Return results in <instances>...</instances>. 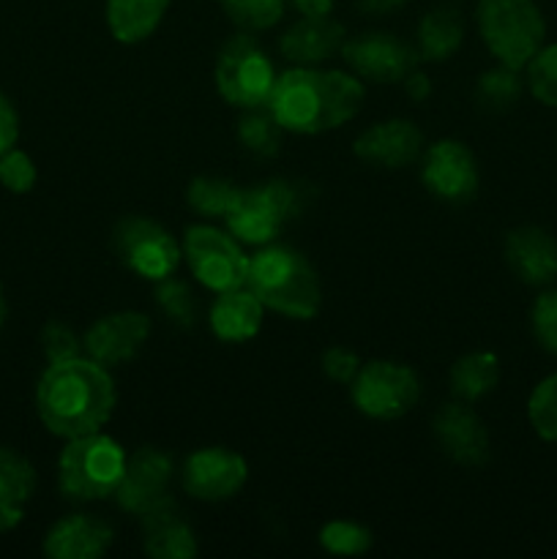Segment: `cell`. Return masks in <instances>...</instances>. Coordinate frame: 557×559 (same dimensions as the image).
Listing matches in <instances>:
<instances>
[{"instance_id":"cell-21","label":"cell","mask_w":557,"mask_h":559,"mask_svg":"<svg viewBox=\"0 0 557 559\" xmlns=\"http://www.w3.org/2000/svg\"><path fill=\"white\" fill-rule=\"evenodd\" d=\"M262 317H265V306L249 287L227 289V293H218L211 306V331L222 342H249L260 333Z\"/></svg>"},{"instance_id":"cell-43","label":"cell","mask_w":557,"mask_h":559,"mask_svg":"<svg viewBox=\"0 0 557 559\" xmlns=\"http://www.w3.org/2000/svg\"><path fill=\"white\" fill-rule=\"evenodd\" d=\"M20 522H22V508L0 502V535L11 533V530H14Z\"/></svg>"},{"instance_id":"cell-41","label":"cell","mask_w":557,"mask_h":559,"mask_svg":"<svg viewBox=\"0 0 557 559\" xmlns=\"http://www.w3.org/2000/svg\"><path fill=\"white\" fill-rule=\"evenodd\" d=\"M300 16H331L333 0H293Z\"/></svg>"},{"instance_id":"cell-18","label":"cell","mask_w":557,"mask_h":559,"mask_svg":"<svg viewBox=\"0 0 557 559\" xmlns=\"http://www.w3.org/2000/svg\"><path fill=\"white\" fill-rule=\"evenodd\" d=\"M115 533L107 522L87 513H71L44 535V555L52 559H96L112 546Z\"/></svg>"},{"instance_id":"cell-35","label":"cell","mask_w":557,"mask_h":559,"mask_svg":"<svg viewBox=\"0 0 557 559\" xmlns=\"http://www.w3.org/2000/svg\"><path fill=\"white\" fill-rule=\"evenodd\" d=\"M36 164L20 147H11L0 156V186L9 189L11 194H27L36 186Z\"/></svg>"},{"instance_id":"cell-1","label":"cell","mask_w":557,"mask_h":559,"mask_svg":"<svg viewBox=\"0 0 557 559\" xmlns=\"http://www.w3.org/2000/svg\"><path fill=\"white\" fill-rule=\"evenodd\" d=\"M115 409V382L93 358L49 364L36 385V413L49 435L74 440L107 426Z\"/></svg>"},{"instance_id":"cell-24","label":"cell","mask_w":557,"mask_h":559,"mask_svg":"<svg viewBox=\"0 0 557 559\" xmlns=\"http://www.w3.org/2000/svg\"><path fill=\"white\" fill-rule=\"evenodd\" d=\"M464 41V22L457 5H437L426 11L418 25V55L420 60L442 63L451 58Z\"/></svg>"},{"instance_id":"cell-33","label":"cell","mask_w":557,"mask_h":559,"mask_svg":"<svg viewBox=\"0 0 557 559\" xmlns=\"http://www.w3.org/2000/svg\"><path fill=\"white\" fill-rule=\"evenodd\" d=\"M156 304L175 325L191 328L197 322L194 293H191L189 284L180 282V278L167 276L162 278V282H156Z\"/></svg>"},{"instance_id":"cell-5","label":"cell","mask_w":557,"mask_h":559,"mask_svg":"<svg viewBox=\"0 0 557 559\" xmlns=\"http://www.w3.org/2000/svg\"><path fill=\"white\" fill-rule=\"evenodd\" d=\"M309 197L311 191L304 183L287 178L265 180V183L240 191L238 202L224 222H227L229 235L240 243L268 246L276 240L278 229L289 218L306 211Z\"/></svg>"},{"instance_id":"cell-25","label":"cell","mask_w":557,"mask_h":559,"mask_svg":"<svg viewBox=\"0 0 557 559\" xmlns=\"http://www.w3.org/2000/svg\"><path fill=\"white\" fill-rule=\"evenodd\" d=\"M500 382V360L491 353H467L451 366V391L462 402L489 396Z\"/></svg>"},{"instance_id":"cell-26","label":"cell","mask_w":557,"mask_h":559,"mask_svg":"<svg viewBox=\"0 0 557 559\" xmlns=\"http://www.w3.org/2000/svg\"><path fill=\"white\" fill-rule=\"evenodd\" d=\"M240 186L229 183L227 178H216V175H202L194 178L186 189V200H189L191 211L200 213L202 218H227L229 211L235 207L240 197Z\"/></svg>"},{"instance_id":"cell-2","label":"cell","mask_w":557,"mask_h":559,"mask_svg":"<svg viewBox=\"0 0 557 559\" xmlns=\"http://www.w3.org/2000/svg\"><path fill=\"white\" fill-rule=\"evenodd\" d=\"M364 82L355 74L320 66H293L278 74L268 109L284 131L325 134L349 123L364 104Z\"/></svg>"},{"instance_id":"cell-22","label":"cell","mask_w":557,"mask_h":559,"mask_svg":"<svg viewBox=\"0 0 557 559\" xmlns=\"http://www.w3.org/2000/svg\"><path fill=\"white\" fill-rule=\"evenodd\" d=\"M142 546L156 559H191L197 555V535L169 500L142 516Z\"/></svg>"},{"instance_id":"cell-37","label":"cell","mask_w":557,"mask_h":559,"mask_svg":"<svg viewBox=\"0 0 557 559\" xmlns=\"http://www.w3.org/2000/svg\"><path fill=\"white\" fill-rule=\"evenodd\" d=\"M42 349H44V355H47L49 364H58V360L80 358L82 344L69 325L52 320V322H47L42 331Z\"/></svg>"},{"instance_id":"cell-42","label":"cell","mask_w":557,"mask_h":559,"mask_svg":"<svg viewBox=\"0 0 557 559\" xmlns=\"http://www.w3.org/2000/svg\"><path fill=\"white\" fill-rule=\"evenodd\" d=\"M404 3H407V0H358L360 11H366V14H375V16L391 14V11L402 9Z\"/></svg>"},{"instance_id":"cell-19","label":"cell","mask_w":557,"mask_h":559,"mask_svg":"<svg viewBox=\"0 0 557 559\" xmlns=\"http://www.w3.org/2000/svg\"><path fill=\"white\" fill-rule=\"evenodd\" d=\"M506 262L524 284L544 287L557 278V240L541 227L511 229L506 238Z\"/></svg>"},{"instance_id":"cell-11","label":"cell","mask_w":557,"mask_h":559,"mask_svg":"<svg viewBox=\"0 0 557 559\" xmlns=\"http://www.w3.org/2000/svg\"><path fill=\"white\" fill-rule=\"evenodd\" d=\"M342 58L358 80L369 82H402L413 69H418V49L396 38L393 33H360L342 47Z\"/></svg>"},{"instance_id":"cell-14","label":"cell","mask_w":557,"mask_h":559,"mask_svg":"<svg viewBox=\"0 0 557 559\" xmlns=\"http://www.w3.org/2000/svg\"><path fill=\"white\" fill-rule=\"evenodd\" d=\"M420 180L440 200L467 202L478 191V162L464 142L440 140L424 153Z\"/></svg>"},{"instance_id":"cell-23","label":"cell","mask_w":557,"mask_h":559,"mask_svg":"<svg viewBox=\"0 0 557 559\" xmlns=\"http://www.w3.org/2000/svg\"><path fill=\"white\" fill-rule=\"evenodd\" d=\"M173 0H107V25L120 44H140L156 33Z\"/></svg>"},{"instance_id":"cell-17","label":"cell","mask_w":557,"mask_h":559,"mask_svg":"<svg viewBox=\"0 0 557 559\" xmlns=\"http://www.w3.org/2000/svg\"><path fill=\"white\" fill-rule=\"evenodd\" d=\"M424 151V134L410 120H382L355 140V156L371 167L402 169Z\"/></svg>"},{"instance_id":"cell-6","label":"cell","mask_w":557,"mask_h":559,"mask_svg":"<svg viewBox=\"0 0 557 559\" xmlns=\"http://www.w3.org/2000/svg\"><path fill=\"white\" fill-rule=\"evenodd\" d=\"M481 38L497 63L522 71L544 47L546 25L533 0H478Z\"/></svg>"},{"instance_id":"cell-27","label":"cell","mask_w":557,"mask_h":559,"mask_svg":"<svg viewBox=\"0 0 557 559\" xmlns=\"http://www.w3.org/2000/svg\"><path fill=\"white\" fill-rule=\"evenodd\" d=\"M284 129L268 107L244 109L238 120V136L249 153L260 158H271L282 151Z\"/></svg>"},{"instance_id":"cell-7","label":"cell","mask_w":557,"mask_h":559,"mask_svg":"<svg viewBox=\"0 0 557 559\" xmlns=\"http://www.w3.org/2000/svg\"><path fill=\"white\" fill-rule=\"evenodd\" d=\"M216 87L227 104L238 109L268 107L276 87V66L249 33H238L216 58Z\"/></svg>"},{"instance_id":"cell-8","label":"cell","mask_w":557,"mask_h":559,"mask_svg":"<svg viewBox=\"0 0 557 559\" xmlns=\"http://www.w3.org/2000/svg\"><path fill=\"white\" fill-rule=\"evenodd\" d=\"M180 249L189 262L191 276L202 287L213 289V293L246 287L249 257L244 254L240 243L229 233H222L211 224H197V227L186 229Z\"/></svg>"},{"instance_id":"cell-39","label":"cell","mask_w":557,"mask_h":559,"mask_svg":"<svg viewBox=\"0 0 557 559\" xmlns=\"http://www.w3.org/2000/svg\"><path fill=\"white\" fill-rule=\"evenodd\" d=\"M20 140V115H16L11 98L0 91V156L16 145Z\"/></svg>"},{"instance_id":"cell-31","label":"cell","mask_w":557,"mask_h":559,"mask_svg":"<svg viewBox=\"0 0 557 559\" xmlns=\"http://www.w3.org/2000/svg\"><path fill=\"white\" fill-rule=\"evenodd\" d=\"M528 418L541 440L557 445V371L541 380L530 393Z\"/></svg>"},{"instance_id":"cell-34","label":"cell","mask_w":557,"mask_h":559,"mask_svg":"<svg viewBox=\"0 0 557 559\" xmlns=\"http://www.w3.org/2000/svg\"><path fill=\"white\" fill-rule=\"evenodd\" d=\"M524 69H528V87L535 102L557 109V44L541 47Z\"/></svg>"},{"instance_id":"cell-28","label":"cell","mask_w":557,"mask_h":559,"mask_svg":"<svg viewBox=\"0 0 557 559\" xmlns=\"http://www.w3.org/2000/svg\"><path fill=\"white\" fill-rule=\"evenodd\" d=\"M36 491V469L14 448L0 445V502L25 506Z\"/></svg>"},{"instance_id":"cell-4","label":"cell","mask_w":557,"mask_h":559,"mask_svg":"<svg viewBox=\"0 0 557 559\" xmlns=\"http://www.w3.org/2000/svg\"><path fill=\"white\" fill-rule=\"evenodd\" d=\"M126 451L112 437L93 435L66 440L58 459V486L69 500L93 502L115 497L126 473Z\"/></svg>"},{"instance_id":"cell-15","label":"cell","mask_w":557,"mask_h":559,"mask_svg":"<svg viewBox=\"0 0 557 559\" xmlns=\"http://www.w3.org/2000/svg\"><path fill=\"white\" fill-rule=\"evenodd\" d=\"M431 431L448 459L464 467H481L489 459V431L467 402H448L437 409Z\"/></svg>"},{"instance_id":"cell-40","label":"cell","mask_w":557,"mask_h":559,"mask_svg":"<svg viewBox=\"0 0 557 559\" xmlns=\"http://www.w3.org/2000/svg\"><path fill=\"white\" fill-rule=\"evenodd\" d=\"M402 85H404V91H407V96L415 98V102H424V98L431 93L429 80H426V74L420 69L410 71V74L402 80Z\"/></svg>"},{"instance_id":"cell-20","label":"cell","mask_w":557,"mask_h":559,"mask_svg":"<svg viewBox=\"0 0 557 559\" xmlns=\"http://www.w3.org/2000/svg\"><path fill=\"white\" fill-rule=\"evenodd\" d=\"M344 27L331 16H304L278 38V52L295 66H320L342 52Z\"/></svg>"},{"instance_id":"cell-9","label":"cell","mask_w":557,"mask_h":559,"mask_svg":"<svg viewBox=\"0 0 557 559\" xmlns=\"http://www.w3.org/2000/svg\"><path fill=\"white\" fill-rule=\"evenodd\" d=\"M353 404L375 420H396L420 399V380L410 366L396 360H371L355 374Z\"/></svg>"},{"instance_id":"cell-32","label":"cell","mask_w":557,"mask_h":559,"mask_svg":"<svg viewBox=\"0 0 557 559\" xmlns=\"http://www.w3.org/2000/svg\"><path fill=\"white\" fill-rule=\"evenodd\" d=\"M375 538H371L369 530L364 524L344 522V519H336V522H328L325 527L320 530V546L331 555L339 557H358L366 555L371 549Z\"/></svg>"},{"instance_id":"cell-16","label":"cell","mask_w":557,"mask_h":559,"mask_svg":"<svg viewBox=\"0 0 557 559\" xmlns=\"http://www.w3.org/2000/svg\"><path fill=\"white\" fill-rule=\"evenodd\" d=\"M151 336V320L142 311H115L102 317L85 333L87 358L102 366H123L137 358Z\"/></svg>"},{"instance_id":"cell-38","label":"cell","mask_w":557,"mask_h":559,"mask_svg":"<svg viewBox=\"0 0 557 559\" xmlns=\"http://www.w3.org/2000/svg\"><path fill=\"white\" fill-rule=\"evenodd\" d=\"M322 371L333 382H353L360 371V358L347 347H331L322 353Z\"/></svg>"},{"instance_id":"cell-3","label":"cell","mask_w":557,"mask_h":559,"mask_svg":"<svg viewBox=\"0 0 557 559\" xmlns=\"http://www.w3.org/2000/svg\"><path fill=\"white\" fill-rule=\"evenodd\" d=\"M246 287L262 306L293 320H311L320 311L322 289L311 262L298 249L268 243L249 257Z\"/></svg>"},{"instance_id":"cell-13","label":"cell","mask_w":557,"mask_h":559,"mask_svg":"<svg viewBox=\"0 0 557 559\" xmlns=\"http://www.w3.org/2000/svg\"><path fill=\"white\" fill-rule=\"evenodd\" d=\"M249 478V464L229 448H200L183 464V489L194 500H233Z\"/></svg>"},{"instance_id":"cell-29","label":"cell","mask_w":557,"mask_h":559,"mask_svg":"<svg viewBox=\"0 0 557 559\" xmlns=\"http://www.w3.org/2000/svg\"><path fill=\"white\" fill-rule=\"evenodd\" d=\"M475 96H478L481 107L486 109H508L519 102L522 96V76L517 69H508V66H497L489 69L486 74H481L478 87H475Z\"/></svg>"},{"instance_id":"cell-10","label":"cell","mask_w":557,"mask_h":559,"mask_svg":"<svg viewBox=\"0 0 557 559\" xmlns=\"http://www.w3.org/2000/svg\"><path fill=\"white\" fill-rule=\"evenodd\" d=\"M112 246L115 254L120 257V262L129 271H134L142 278H151V282H162V278L173 276L180 257H183L178 240L162 224L142 216H129L118 222Z\"/></svg>"},{"instance_id":"cell-30","label":"cell","mask_w":557,"mask_h":559,"mask_svg":"<svg viewBox=\"0 0 557 559\" xmlns=\"http://www.w3.org/2000/svg\"><path fill=\"white\" fill-rule=\"evenodd\" d=\"M224 14L246 33L268 31L284 14V0H218Z\"/></svg>"},{"instance_id":"cell-12","label":"cell","mask_w":557,"mask_h":559,"mask_svg":"<svg viewBox=\"0 0 557 559\" xmlns=\"http://www.w3.org/2000/svg\"><path fill=\"white\" fill-rule=\"evenodd\" d=\"M169 480H173V459L158 448H140L126 459V473L115 491V500L123 511L142 519L173 500Z\"/></svg>"},{"instance_id":"cell-36","label":"cell","mask_w":557,"mask_h":559,"mask_svg":"<svg viewBox=\"0 0 557 559\" xmlns=\"http://www.w3.org/2000/svg\"><path fill=\"white\" fill-rule=\"evenodd\" d=\"M530 322H533V333L541 347L557 358V289L538 295Z\"/></svg>"},{"instance_id":"cell-44","label":"cell","mask_w":557,"mask_h":559,"mask_svg":"<svg viewBox=\"0 0 557 559\" xmlns=\"http://www.w3.org/2000/svg\"><path fill=\"white\" fill-rule=\"evenodd\" d=\"M5 317H9V304H5V293L3 284H0V328L5 325Z\"/></svg>"}]
</instances>
